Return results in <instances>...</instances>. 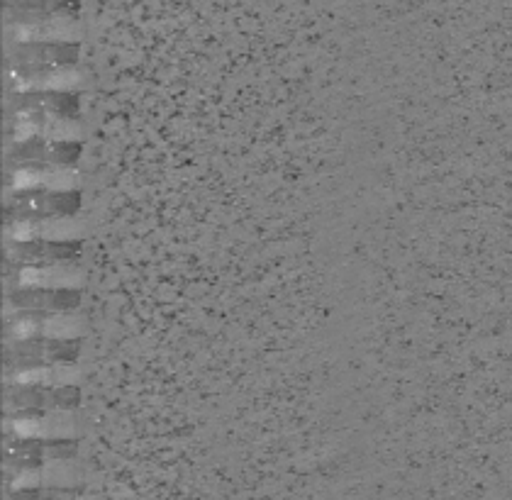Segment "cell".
Instances as JSON below:
<instances>
[{"label": "cell", "mask_w": 512, "mask_h": 500, "mask_svg": "<svg viewBox=\"0 0 512 500\" xmlns=\"http://www.w3.org/2000/svg\"><path fill=\"white\" fill-rule=\"evenodd\" d=\"M79 318L74 313H59V315H47L42 320V335H47L49 340H64L69 342L71 337L79 335Z\"/></svg>", "instance_id": "7a4b0ae2"}, {"label": "cell", "mask_w": 512, "mask_h": 500, "mask_svg": "<svg viewBox=\"0 0 512 500\" xmlns=\"http://www.w3.org/2000/svg\"><path fill=\"white\" fill-rule=\"evenodd\" d=\"M13 500H37V498H20V496H13Z\"/></svg>", "instance_id": "3957f363"}, {"label": "cell", "mask_w": 512, "mask_h": 500, "mask_svg": "<svg viewBox=\"0 0 512 500\" xmlns=\"http://www.w3.org/2000/svg\"><path fill=\"white\" fill-rule=\"evenodd\" d=\"M42 488H59V491H71L79 483V471L69 459H49L40 466Z\"/></svg>", "instance_id": "6da1fadb"}]
</instances>
